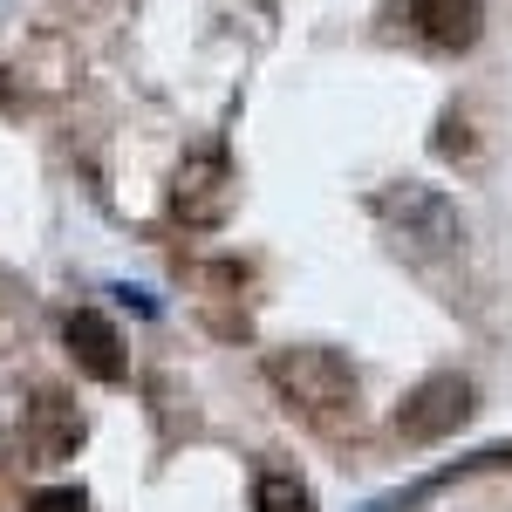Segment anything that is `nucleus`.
<instances>
[{"instance_id": "1", "label": "nucleus", "mask_w": 512, "mask_h": 512, "mask_svg": "<svg viewBox=\"0 0 512 512\" xmlns=\"http://www.w3.org/2000/svg\"><path fill=\"white\" fill-rule=\"evenodd\" d=\"M267 383L280 390V403H294L301 417H355V369H349V355H335V349H274L267 355Z\"/></svg>"}, {"instance_id": "2", "label": "nucleus", "mask_w": 512, "mask_h": 512, "mask_svg": "<svg viewBox=\"0 0 512 512\" xmlns=\"http://www.w3.org/2000/svg\"><path fill=\"white\" fill-rule=\"evenodd\" d=\"M239 205V178L226 151H192V158L178 164V178H171V219L178 226H192V233H212V226H226Z\"/></svg>"}, {"instance_id": "3", "label": "nucleus", "mask_w": 512, "mask_h": 512, "mask_svg": "<svg viewBox=\"0 0 512 512\" xmlns=\"http://www.w3.org/2000/svg\"><path fill=\"white\" fill-rule=\"evenodd\" d=\"M465 417H472V383L465 376H431V383H417L403 396L396 437L403 444H444L451 431H465Z\"/></svg>"}, {"instance_id": "4", "label": "nucleus", "mask_w": 512, "mask_h": 512, "mask_svg": "<svg viewBox=\"0 0 512 512\" xmlns=\"http://www.w3.org/2000/svg\"><path fill=\"white\" fill-rule=\"evenodd\" d=\"M396 14H403V28L424 48H444V55H465L485 35V7L478 0H403Z\"/></svg>"}, {"instance_id": "5", "label": "nucleus", "mask_w": 512, "mask_h": 512, "mask_svg": "<svg viewBox=\"0 0 512 512\" xmlns=\"http://www.w3.org/2000/svg\"><path fill=\"white\" fill-rule=\"evenodd\" d=\"M62 342L76 355V369H89L96 383H123V342L96 308H76V315L62 321Z\"/></svg>"}, {"instance_id": "6", "label": "nucleus", "mask_w": 512, "mask_h": 512, "mask_svg": "<svg viewBox=\"0 0 512 512\" xmlns=\"http://www.w3.org/2000/svg\"><path fill=\"white\" fill-rule=\"evenodd\" d=\"M383 212H390L396 226H403V239H417V246H451V239H458V212H451L437 192L403 185V192L383 198Z\"/></svg>"}, {"instance_id": "7", "label": "nucleus", "mask_w": 512, "mask_h": 512, "mask_svg": "<svg viewBox=\"0 0 512 512\" xmlns=\"http://www.w3.org/2000/svg\"><path fill=\"white\" fill-rule=\"evenodd\" d=\"M28 444H35L41 465H62V458H69V451L82 444V417H76V403H62V396H41V403H35V431H28Z\"/></svg>"}, {"instance_id": "8", "label": "nucleus", "mask_w": 512, "mask_h": 512, "mask_svg": "<svg viewBox=\"0 0 512 512\" xmlns=\"http://www.w3.org/2000/svg\"><path fill=\"white\" fill-rule=\"evenodd\" d=\"M253 512H315V492L294 472H267L253 485Z\"/></svg>"}, {"instance_id": "9", "label": "nucleus", "mask_w": 512, "mask_h": 512, "mask_svg": "<svg viewBox=\"0 0 512 512\" xmlns=\"http://www.w3.org/2000/svg\"><path fill=\"white\" fill-rule=\"evenodd\" d=\"M28 512H89V499H82V492H41Z\"/></svg>"}]
</instances>
